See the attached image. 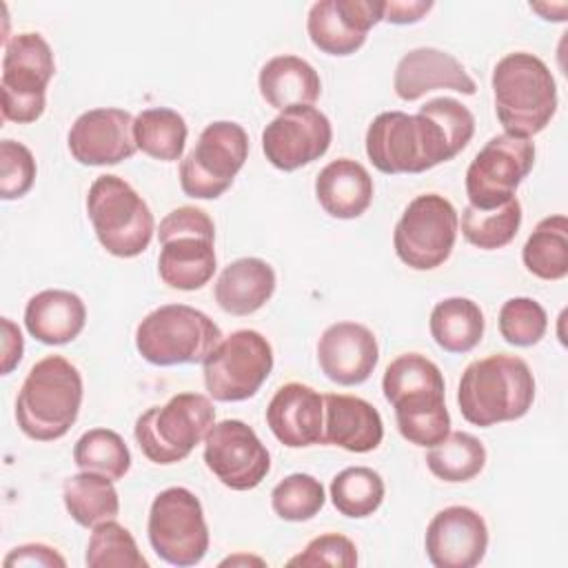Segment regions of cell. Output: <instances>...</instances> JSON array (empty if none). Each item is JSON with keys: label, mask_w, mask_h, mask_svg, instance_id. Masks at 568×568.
Returning a JSON list of instances; mask_svg holds the SVG:
<instances>
[{"label": "cell", "mask_w": 568, "mask_h": 568, "mask_svg": "<svg viewBox=\"0 0 568 568\" xmlns=\"http://www.w3.org/2000/svg\"><path fill=\"white\" fill-rule=\"evenodd\" d=\"M475 133V115L455 98H433L415 115L384 111L366 129V155L386 173H424L453 160Z\"/></svg>", "instance_id": "6da1fadb"}, {"label": "cell", "mask_w": 568, "mask_h": 568, "mask_svg": "<svg viewBox=\"0 0 568 568\" xmlns=\"http://www.w3.org/2000/svg\"><path fill=\"white\" fill-rule=\"evenodd\" d=\"M535 402L530 366L506 353L475 359L466 366L457 388L462 417L479 428L524 417Z\"/></svg>", "instance_id": "7a4b0ae2"}, {"label": "cell", "mask_w": 568, "mask_h": 568, "mask_svg": "<svg viewBox=\"0 0 568 568\" xmlns=\"http://www.w3.org/2000/svg\"><path fill=\"white\" fill-rule=\"evenodd\" d=\"M82 395L80 371L62 355H47L29 368L18 390L16 422L29 439L55 442L75 424Z\"/></svg>", "instance_id": "3957f363"}, {"label": "cell", "mask_w": 568, "mask_h": 568, "mask_svg": "<svg viewBox=\"0 0 568 568\" xmlns=\"http://www.w3.org/2000/svg\"><path fill=\"white\" fill-rule=\"evenodd\" d=\"M495 113L504 133L532 138L541 133L557 111V84L548 64L528 53H506L493 69Z\"/></svg>", "instance_id": "277c9868"}, {"label": "cell", "mask_w": 568, "mask_h": 568, "mask_svg": "<svg viewBox=\"0 0 568 568\" xmlns=\"http://www.w3.org/2000/svg\"><path fill=\"white\" fill-rule=\"evenodd\" d=\"M87 213L102 248L115 257H138L155 233V220L142 195L120 175H98L87 193Z\"/></svg>", "instance_id": "5b68a950"}, {"label": "cell", "mask_w": 568, "mask_h": 568, "mask_svg": "<svg viewBox=\"0 0 568 568\" xmlns=\"http://www.w3.org/2000/svg\"><path fill=\"white\" fill-rule=\"evenodd\" d=\"M220 342V326L189 304L158 306L135 328V348L153 366L204 362Z\"/></svg>", "instance_id": "8992f818"}, {"label": "cell", "mask_w": 568, "mask_h": 568, "mask_svg": "<svg viewBox=\"0 0 568 568\" xmlns=\"http://www.w3.org/2000/svg\"><path fill=\"white\" fill-rule=\"evenodd\" d=\"M215 424V408L202 393H178L164 406L146 408L133 426L142 455L160 466L186 459Z\"/></svg>", "instance_id": "52a82bcc"}, {"label": "cell", "mask_w": 568, "mask_h": 568, "mask_svg": "<svg viewBox=\"0 0 568 568\" xmlns=\"http://www.w3.org/2000/svg\"><path fill=\"white\" fill-rule=\"evenodd\" d=\"M55 73L49 42L33 31L7 40L2 55V118L16 124L36 122L47 106V87Z\"/></svg>", "instance_id": "ba28073f"}, {"label": "cell", "mask_w": 568, "mask_h": 568, "mask_svg": "<svg viewBox=\"0 0 568 568\" xmlns=\"http://www.w3.org/2000/svg\"><path fill=\"white\" fill-rule=\"evenodd\" d=\"M153 552L171 566H195L209 550V526L195 493L171 486L155 495L146 521Z\"/></svg>", "instance_id": "9c48e42d"}, {"label": "cell", "mask_w": 568, "mask_h": 568, "mask_svg": "<svg viewBox=\"0 0 568 568\" xmlns=\"http://www.w3.org/2000/svg\"><path fill=\"white\" fill-rule=\"evenodd\" d=\"M248 158V135L242 124L217 120L204 126L195 146L180 162V186L195 200L220 197Z\"/></svg>", "instance_id": "30bf717a"}, {"label": "cell", "mask_w": 568, "mask_h": 568, "mask_svg": "<svg viewBox=\"0 0 568 568\" xmlns=\"http://www.w3.org/2000/svg\"><path fill=\"white\" fill-rule=\"evenodd\" d=\"M273 371V348L268 339L240 328L209 353L202 362V377L209 397L215 402H244L253 397Z\"/></svg>", "instance_id": "8fae6325"}, {"label": "cell", "mask_w": 568, "mask_h": 568, "mask_svg": "<svg viewBox=\"0 0 568 568\" xmlns=\"http://www.w3.org/2000/svg\"><path fill=\"white\" fill-rule=\"evenodd\" d=\"M459 215L439 193H424L408 202L393 231L397 257L415 271L442 266L455 246Z\"/></svg>", "instance_id": "7c38bea8"}, {"label": "cell", "mask_w": 568, "mask_h": 568, "mask_svg": "<svg viewBox=\"0 0 568 568\" xmlns=\"http://www.w3.org/2000/svg\"><path fill=\"white\" fill-rule=\"evenodd\" d=\"M532 164L535 144L530 138L493 135L466 169L468 204L488 211L510 202L517 186L532 171Z\"/></svg>", "instance_id": "4fadbf2b"}, {"label": "cell", "mask_w": 568, "mask_h": 568, "mask_svg": "<svg viewBox=\"0 0 568 568\" xmlns=\"http://www.w3.org/2000/svg\"><path fill=\"white\" fill-rule=\"evenodd\" d=\"M206 468L231 490L257 488L271 470V455L242 419H222L204 437Z\"/></svg>", "instance_id": "5bb4252c"}, {"label": "cell", "mask_w": 568, "mask_h": 568, "mask_svg": "<svg viewBox=\"0 0 568 568\" xmlns=\"http://www.w3.org/2000/svg\"><path fill=\"white\" fill-rule=\"evenodd\" d=\"M333 140L331 120L313 104L280 111L262 131V151L280 171H295L320 160Z\"/></svg>", "instance_id": "9a60e30c"}, {"label": "cell", "mask_w": 568, "mask_h": 568, "mask_svg": "<svg viewBox=\"0 0 568 568\" xmlns=\"http://www.w3.org/2000/svg\"><path fill=\"white\" fill-rule=\"evenodd\" d=\"M382 18L384 2L379 0H320L308 9L306 31L322 53L351 55Z\"/></svg>", "instance_id": "2e32d148"}, {"label": "cell", "mask_w": 568, "mask_h": 568, "mask_svg": "<svg viewBox=\"0 0 568 568\" xmlns=\"http://www.w3.org/2000/svg\"><path fill=\"white\" fill-rule=\"evenodd\" d=\"M133 120L129 111L115 106L84 111L67 135L73 160L84 166H109L129 160L138 151Z\"/></svg>", "instance_id": "e0dca14e"}, {"label": "cell", "mask_w": 568, "mask_h": 568, "mask_svg": "<svg viewBox=\"0 0 568 568\" xmlns=\"http://www.w3.org/2000/svg\"><path fill=\"white\" fill-rule=\"evenodd\" d=\"M426 557L435 568H473L488 548V526L468 506H448L426 526Z\"/></svg>", "instance_id": "ac0fdd59"}, {"label": "cell", "mask_w": 568, "mask_h": 568, "mask_svg": "<svg viewBox=\"0 0 568 568\" xmlns=\"http://www.w3.org/2000/svg\"><path fill=\"white\" fill-rule=\"evenodd\" d=\"M377 359L379 346L375 333L357 322H335L317 342V364L339 386L364 384L375 371Z\"/></svg>", "instance_id": "d6986e66"}, {"label": "cell", "mask_w": 568, "mask_h": 568, "mask_svg": "<svg viewBox=\"0 0 568 568\" xmlns=\"http://www.w3.org/2000/svg\"><path fill=\"white\" fill-rule=\"evenodd\" d=\"M393 89L399 100L415 102L435 89H450L464 95H473L477 84L464 64L448 51L435 47H417L399 58L393 75Z\"/></svg>", "instance_id": "ffe728a7"}, {"label": "cell", "mask_w": 568, "mask_h": 568, "mask_svg": "<svg viewBox=\"0 0 568 568\" xmlns=\"http://www.w3.org/2000/svg\"><path fill=\"white\" fill-rule=\"evenodd\" d=\"M266 424L275 439L288 448L324 444V397L306 384L288 382L271 397Z\"/></svg>", "instance_id": "44dd1931"}, {"label": "cell", "mask_w": 568, "mask_h": 568, "mask_svg": "<svg viewBox=\"0 0 568 568\" xmlns=\"http://www.w3.org/2000/svg\"><path fill=\"white\" fill-rule=\"evenodd\" d=\"M384 439L379 410L355 395H324V444L348 453H371Z\"/></svg>", "instance_id": "7402d4cb"}, {"label": "cell", "mask_w": 568, "mask_h": 568, "mask_svg": "<svg viewBox=\"0 0 568 568\" xmlns=\"http://www.w3.org/2000/svg\"><path fill=\"white\" fill-rule=\"evenodd\" d=\"M87 324V306L80 295L64 288H44L29 297L24 326L31 337L49 346L73 342Z\"/></svg>", "instance_id": "603a6c76"}, {"label": "cell", "mask_w": 568, "mask_h": 568, "mask_svg": "<svg viewBox=\"0 0 568 568\" xmlns=\"http://www.w3.org/2000/svg\"><path fill=\"white\" fill-rule=\"evenodd\" d=\"M315 197L331 217L355 220L373 202V178L357 160L337 158L317 173Z\"/></svg>", "instance_id": "cb8c5ba5"}, {"label": "cell", "mask_w": 568, "mask_h": 568, "mask_svg": "<svg viewBox=\"0 0 568 568\" xmlns=\"http://www.w3.org/2000/svg\"><path fill=\"white\" fill-rule=\"evenodd\" d=\"M275 284V271L266 260L240 257L224 266L213 295L224 313L244 317L260 311L273 297Z\"/></svg>", "instance_id": "d4e9b609"}, {"label": "cell", "mask_w": 568, "mask_h": 568, "mask_svg": "<svg viewBox=\"0 0 568 568\" xmlns=\"http://www.w3.org/2000/svg\"><path fill=\"white\" fill-rule=\"evenodd\" d=\"M264 102L277 111L300 104H313L322 93L320 73L297 55H275L264 62L257 75Z\"/></svg>", "instance_id": "484cf974"}, {"label": "cell", "mask_w": 568, "mask_h": 568, "mask_svg": "<svg viewBox=\"0 0 568 568\" xmlns=\"http://www.w3.org/2000/svg\"><path fill=\"white\" fill-rule=\"evenodd\" d=\"M213 244L206 237H173L162 242L158 255L160 280L175 291L202 288L217 268Z\"/></svg>", "instance_id": "4316f807"}, {"label": "cell", "mask_w": 568, "mask_h": 568, "mask_svg": "<svg viewBox=\"0 0 568 568\" xmlns=\"http://www.w3.org/2000/svg\"><path fill=\"white\" fill-rule=\"evenodd\" d=\"M428 328L442 351L468 353L481 342L486 320L477 302L468 297H446L433 306Z\"/></svg>", "instance_id": "83f0119b"}, {"label": "cell", "mask_w": 568, "mask_h": 568, "mask_svg": "<svg viewBox=\"0 0 568 568\" xmlns=\"http://www.w3.org/2000/svg\"><path fill=\"white\" fill-rule=\"evenodd\" d=\"M62 501L71 519L84 528L115 519L120 513V497L113 479L89 470H80L64 479Z\"/></svg>", "instance_id": "f1b7e54d"}, {"label": "cell", "mask_w": 568, "mask_h": 568, "mask_svg": "<svg viewBox=\"0 0 568 568\" xmlns=\"http://www.w3.org/2000/svg\"><path fill=\"white\" fill-rule=\"evenodd\" d=\"M521 262L539 280L555 282L568 275V217L564 213L544 217L521 248Z\"/></svg>", "instance_id": "f546056e"}, {"label": "cell", "mask_w": 568, "mask_h": 568, "mask_svg": "<svg viewBox=\"0 0 568 568\" xmlns=\"http://www.w3.org/2000/svg\"><path fill=\"white\" fill-rule=\"evenodd\" d=\"M393 408L399 435L415 446L430 448L450 433V415L439 393L404 397Z\"/></svg>", "instance_id": "4dcf8cb0"}, {"label": "cell", "mask_w": 568, "mask_h": 568, "mask_svg": "<svg viewBox=\"0 0 568 568\" xmlns=\"http://www.w3.org/2000/svg\"><path fill=\"white\" fill-rule=\"evenodd\" d=\"M186 122L169 106L144 109L133 120V138L142 153L160 162H175L184 153Z\"/></svg>", "instance_id": "1f68e13d"}, {"label": "cell", "mask_w": 568, "mask_h": 568, "mask_svg": "<svg viewBox=\"0 0 568 568\" xmlns=\"http://www.w3.org/2000/svg\"><path fill=\"white\" fill-rule=\"evenodd\" d=\"M428 470L448 484H462L477 477L486 466V446L470 433H448L426 453Z\"/></svg>", "instance_id": "d6a6232c"}, {"label": "cell", "mask_w": 568, "mask_h": 568, "mask_svg": "<svg viewBox=\"0 0 568 568\" xmlns=\"http://www.w3.org/2000/svg\"><path fill=\"white\" fill-rule=\"evenodd\" d=\"M386 486L377 470L368 466H348L331 481V501L335 510L351 519L371 517L384 501Z\"/></svg>", "instance_id": "836d02e7"}, {"label": "cell", "mask_w": 568, "mask_h": 568, "mask_svg": "<svg viewBox=\"0 0 568 568\" xmlns=\"http://www.w3.org/2000/svg\"><path fill=\"white\" fill-rule=\"evenodd\" d=\"M382 390L386 402H395L413 395L442 393L446 395V384L439 366L419 353H404L395 357L382 377Z\"/></svg>", "instance_id": "e575fe53"}, {"label": "cell", "mask_w": 568, "mask_h": 568, "mask_svg": "<svg viewBox=\"0 0 568 568\" xmlns=\"http://www.w3.org/2000/svg\"><path fill=\"white\" fill-rule=\"evenodd\" d=\"M521 226V204L517 197L497 209H475L466 206L462 213V235L468 244L495 251L510 244Z\"/></svg>", "instance_id": "d590c367"}, {"label": "cell", "mask_w": 568, "mask_h": 568, "mask_svg": "<svg viewBox=\"0 0 568 568\" xmlns=\"http://www.w3.org/2000/svg\"><path fill=\"white\" fill-rule=\"evenodd\" d=\"M73 462L80 470L122 479L131 468L126 442L111 428H91L73 446Z\"/></svg>", "instance_id": "8d00e7d4"}, {"label": "cell", "mask_w": 568, "mask_h": 568, "mask_svg": "<svg viewBox=\"0 0 568 568\" xmlns=\"http://www.w3.org/2000/svg\"><path fill=\"white\" fill-rule=\"evenodd\" d=\"M84 564L89 568H146L149 566L133 535L115 519H106L93 526V532L87 544Z\"/></svg>", "instance_id": "74e56055"}, {"label": "cell", "mask_w": 568, "mask_h": 568, "mask_svg": "<svg viewBox=\"0 0 568 568\" xmlns=\"http://www.w3.org/2000/svg\"><path fill=\"white\" fill-rule=\"evenodd\" d=\"M326 501L324 486L308 473H293L271 490V508L284 521H308Z\"/></svg>", "instance_id": "f35d334b"}, {"label": "cell", "mask_w": 568, "mask_h": 568, "mask_svg": "<svg viewBox=\"0 0 568 568\" xmlns=\"http://www.w3.org/2000/svg\"><path fill=\"white\" fill-rule=\"evenodd\" d=\"M499 335L513 346H535L548 331L546 308L532 297H510L499 308Z\"/></svg>", "instance_id": "ab89813d"}, {"label": "cell", "mask_w": 568, "mask_h": 568, "mask_svg": "<svg viewBox=\"0 0 568 568\" xmlns=\"http://www.w3.org/2000/svg\"><path fill=\"white\" fill-rule=\"evenodd\" d=\"M36 158L22 142H0V197L18 200L27 195L36 182Z\"/></svg>", "instance_id": "60d3db41"}, {"label": "cell", "mask_w": 568, "mask_h": 568, "mask_svg": "<svg viewBox=\"0 0 568 568\" xmlns=\"http://www.w3.org/2000/svg\"><path fill=\"white\" fill-rule=\"evenodd\" d=\"M288 566H337V568H355L357 566V548L355 544L339 535L326 532L306 544V548L288 559Z\"/></svg>", "instance_id": "b9f144b4"}, {"label": "cell", "mask_w": 568, "mask_h": 568, "mask_svg": "<svg viewBox=\"0 0 568 568\" xmlns=\"http://www.w3.org/2000/svg\"><path fill=\"white\" fill-rule=\"evenodd\" d=\"M173 237H206L215 242V224L209 213L197 206H178L166 213L158 226L160 244Z\"/></svg>", "instance_id": "7bdbcfd3"}, {"label": "cell", "mask_w": 568, "mask_h": 568, "mask_svg": "<svg viewBox=\"0 0 568 568\" xmlns=\"http://www.w3.org/2000/svg\"><path fill=\"white\" fill-rule=\"evenodd\" d=\"M4 568L13 566H44V568H64L67 561L64 557L47 546V544H22L16 546L7 557H4Z\"/></svg>", "instance_id": "ee69618b"}, {"label": "cell", "mask_w": 568, "mask_h": 568, "mask_svg": "<svg viewBox=\"0 0 568 568\" xmlns=\"http://www.w3.org/2000/svg\"><path fill=\"white\" fill-rule=\"evenodd\" d=\"M433 9L430 0H402L384 2V18L390 24H415Z\"/></svg>", "instance_id": "f6af8a7d"}, {"label": "cell", "mask_w": 568, "mask_h": 568, "mask_svg": "<svg viewBox=\"0 0 568 568\" xmlns=\"http://www.w3.org/2000/svg\"><path fill=\"white\" fill-rule=\"evenodd\" d=\"M0 324H2V375H9L22 359L24 339L18 324H13L9 317H2Z\"/></svg>", "instance_id": "bcb514c9"}, {"label": "cell", "mask_w": 568, "mask_h": 568, "mask_svg": "<svg viewBox=\"0 0 568 568\" xmlns=\"http://www.w3.org/2000/svg\"><path fill=\"white\" fill-rule=\"evenodd\" d=\"M235 564H257V566H264V561L260 557H251V555H235V557H229L224 559L220 566H235Z\"/></svg>", "instance_id": "7dc6e473"}]
</instances>
